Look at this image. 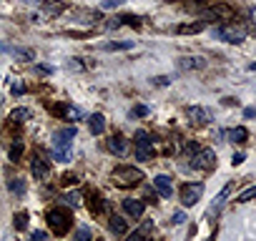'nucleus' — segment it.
<instances>
[{"mask_svg":"<svg viewBox=\"0 0 256 241\" xmlns=\"http://www.w3.org/2000/svg\"><path fill=\"white\" fill-rule=\"evenodd\" d=\"M76 138V128H60L53 134V158L68 164L70 161V146Z\"/></svg>","mask_w":256,"mask_h":241,"instance_id":"nucleus-1","label":"nucleus"},{"mask_svg":"<svg viewBox=\"0 0 256 241\" xmlns=\"http://www.w3.org/2000/svg\"><path fill=\"white\" fill-rule=\"evenodd\" d=\"M110 178H113V184L118 188H134V186H138L146 178V174L141 168H136V166H118V168H113Z\"/></svg>","mask_w":256,"mask_h":241,"instance_id":"nucleus-2","label":"nucleus"},{"mask_svg":"<svg viewBox=\"0 0 256 241\" xmlns=\"http://www.w3.org/2000/svg\"><path fill=\"white\" fill-rule=\"evenodd\" d=\"M214 38L224 40V43H231V46H238L246 40V26L241 23H226V26H216L214 28Z\"/></svg>","mask_w":256,"mask_h":241,"instance_id":"nucleus-3","label":"nucleus"},{"mask_svg":"<svg viewBox=\"0 0 256 241\" xmlns=\"http://www.w3.org/2000/svg\"><path fill=\"white\" fill-rule=\"evenodd\" d=\"M46 218H48V226L53 228L56 236H66L70 231V214L66 208H50Z\"/></svg>","mask_w":256,"mask_h":241,"instance_id":"nucleus-4","label":"nucleus"},{"mask_svg":"<svg viewBox=\"0 0 256 241\" xmlns=\"http://www.w3.org/2000/svg\"><path fill=\"white\" fill-rule=\"evenodd\" d=\"M216 166V154L211 148H198L196 154H191V168L196 171H211Z\"/></svg>","mask_w":256,"mask_h":241,"instance_id":"nucleus-5","label":"nucleus"},{"mask_svg":"<svg viewBox=\"0 0 256 241\" xmlns=\"http://www.w3.org/2000/svg\"><path fill=\"white\" fill-rule=\"evenodd\" d=\"M201 194H204V184L201 181H196V184H184L181 186V204L188 208V206H196V201L201 198Z\"/></svg>","mask_w":256,"mask_h":241,"instance_id":"nucleus-6","label":"nucleus"},{"mask_svg":"<svg viewBox=\"0 0 256 241\" xmlns=\"http://www.w3.org/2000/svg\"><path fill=\"white\" fill-rule=\"evenodd\" d=\"M186 118L191 120L194 126H206L208 120H211V113H208L204 106H188V108H186Z\"/></svg>","mask_w":256,"mask_h":241,"instance_id":"nucleus-7","label":"nucleus"},{"mask_svg":"<svg viewBox=\"0 0 256 241\" xmlns=\"http://www.w3.org/2000/svg\"><path fill=\"white\" fill-rule=\"evenodd\" d=\"M234 8L226 6V3H216L211 10H206V18H216V20H224V23H231L234 20Z\"/></svg>","mask_w":256,"mask_h":241,"instance_id":"nucleus-8","label":"nucleus"},{"mask_svg":"<svg viewBox=\"0 0 256 241\" xmlns=\"http://www.w3.org/2000/svg\"><path fill=\"white\" fill-rule=\"evenodd\" d=\"M123 211L131 218H141L144 211H146V201H141V198H123Z\"/></svg>","mask_w":256,"mask_h":241,"instance_id":"nucleus-9","label":"nucleus"},{"mask_svg":"<svg viewBox=\"0 0 256 241\" xmlns=\"http://www.w3.org/2000/svg\"><path fill=\"white\" fill-rule=\"evenodd\" d=\"M178 68L181 70H204L206 60L201 56H186V58H178Z\"/></svg>","mask_w":256,"mask_h":241,"instance_id":"nucleus-10","label":"nucleus"},{"mask_svg":"<svg viewBox=\"0 0 256 241\" xmlns=\"http://www.w3.org/2000/svg\"><path fill=\"white\" fill-rule=\"evenodd\" d=\"M154 234V221H144L134 234H128L126 241H148V236Z\"/></svg>","mask_w":256,"mask_h":241,"instance_id":"nucleus-11","label":"nucleus"},{"mask_svg":"<svg viewBox=\"0 0 256 241\" xmlns=\"http://www.w3.org/2000/svg\"><path fill=\"white\" fill-rule=\"evenodd\" d=\"M154 188H156V194L161 198H171V194H174V186H171V178L168 176H156L154 178Z\"/></svg>","mask_w":256,"mask_h":241,"instance_id":"nucleus-12","label":"nucleus"},{"mask_svg":"<svg viewBox=\"0 0 256 241\" xmlns=\"http://www.w3.org/2000/svg\"><path fill=\"white\" fill-rule=\"evenodd\" d=\"M30 171H33V176L40 181V178H46L48 176V171H50V166H48V161L43 158V156H33V164H30Z\"/></svg>","mask_w":256,"mask_h":241,"instance_id":"nucleus-13","label":"nucleus"},{"mask_svg":"<svg viewBox=\"0 0 256 241\" xmlns=\"http://www.w3.org/2000/svg\"><path fill=\"white\" fill-rule=\"evenodd\" d=\"M108 151L116 154V156H126V154H128V141H126L123 136H113V138L108 141Z\"/></svg>","mask_w":256,"mask_h":241,"instance_id":"nucleus-14","label":"nucleus"},{"mask_svg":"<svg viewBox=\"0 0 256 241\" xmlns=\"http://www.w3.org/2000/svg\"><path fill=\"white\" fill-rule=\"evenodd\" d=\"M108 226H110V231H113L116 236H126V231H128L126 218H123V216H118V214H113V216L108 218Z\"/></svg>","mask_w":256,"mask_h":241,"instance_id":"nucleus-15","label":"nucleus"},{"mask_svg":"<svg viewBox=\"0 0 256 241\" xmlns=\"http://www.w3.org/2000/svg\"><path fill=\"white\" fill-rule=\"evenodd\" d=\"M134 46H136L134 40H116V43H103L100 50H106V53H118V50H131Z\"/></svg>","mask_w":256,"mask_h":241,"instance_id":"nucleus-16","label":"nucleus"},{"mask_svg":"<svg viewBox=\"0 0 256 241\" xmlns=\"http://www.w3.org/2000/svg\"><path fill=\"white\" fill-rule=\"evenodd\" d=\"M88 128H90V134H96V136H100V134L106 131V118H103L100 113H96V116H90V118H88Z\"/></svg>","mask_w":256,"mask_h":241,"instance_id":"nucleus-17","label":"nucleus"},{"mask_svg":"<svg viewBox=\"0 0 256 241\" xmlns=\"http://www.w3.org/2000/svg\"><path fill=\"white\" fill-rule=\"evenodd\" d=\"M134 141H136V148H154V138L146 131H136Z\"/></svg>","mask_w":256,"mask_h":241,"instance_id":"nucleus-18","label":"nucleus"},{"mask_svg":"<svg viewBox=\"0 0 256 241\" xmlns=\"http://www.w3.org/2000/svg\"><path fill=\"white\" fill-rule=\"evenodd\" d=\"M201 30H204V23H196V20L176 28V33H181V36H191V33H201Z\"/></svg>","mask_w":256,"mask_h":241,"instance_id":"nucleus-19","label":"nucleus"},{"mask_svg":"<svg viewBox=\"0 0 256 241\" xmlns=\"http://www.w3.org/2000/svg\"><path fill=\"white\" fill-rule=\"evenodd\" d=\"M8 53H13L16 58H23V60H33L36 53L30 48H16V46H8Z\"/></svg>","mask_w":256,"mask_h":241,"instance_id":"nucleus-20","label":"nucleus"},{"mask_svg":"<svg viewBox=\"0 0 256 241\" xmlns=\"http://www.w3.org/2000/svg\"><path fill=\"white\" fill-rule=\"evenodd\" d=\"M228 138H231L234 144H246V138H248V131H246L244 126H238V128H231V131H228Z\"/></svg>","mask_w":256,"mask_h":241,"instance_id":"nucleus-21","label":"nucleus"},{"mask_svg":"<svg viewBox=\"0 0 256 241\" xmlns=\"http://www.w3.org/2000/svg\"><path fill=\"white\" fill-rule=\"evenodd\" d=\"M106 206H108V204H106V201H103L100 196H96V194L90 196V204H88V208H90V214H100V211H103Z\"/></svg>","mask_w":256,"mask_h":241,"instance_id":"nucleus-22","label":"nucleus"},{"mask_svg":"<svg viewBox=\"0 0 256 241\" xmlns=\"http://www.w3.org/2000/svg\"><path fill=\"white\" fill-rule=\"evenodd\" d=\"M13 226H16V231H23V228L28 226V214H26V211H18V214L13 216Z\"/></svg>","mask_w":256,"mask_h":241,"instance_id":"nucleus-23","label":"nucleus"},{"mask_svg":"<svg viewBox=\"0 0 256 241\" xmlns=\"http://www.w3.org/2000/svg\"><path fill=\"white\" fill-rule=\"evenodd\" d=\"M73 241H93L90 228H88V226H78V228H76V234H73Z\"/></svg>","mask_w":256,"mask_h":241,"instance_id":"nucleus-24","label":"nucleus"},{"mask_svg":"<svg viewBox=\"0 0 256 241\" xmlns=\"http://www.w3.org/2000/svg\"><path fill=\"white\" fill-rule=\"evenodd\" d=\"M40 8H43V13H48V16H58V13H63L66 6H63V3H43Z\"/></svg>","mask_w":256,"mask_h":241,"instance_id":"nucleus-25","label":"nucleus"},{"mask_svg":"<svg viewBox=\"0 0 256 241\" xmlns=\"http://www.w3.org/2000/svg\"><path fill=\"white\" fill-rule=\"evenodd\" d=\"M8 188H10L13 194H18V196L26 194V184H23V178H10V181H8Z\"/></svg>","mask_w":256,"mask_h":241,"instance_id":"nucleus-26","label":"nucleus"},{"mask_svg":"<svg viewBox=\"0 0 256 241\" xmlns=\"http://www.w3.org/2000/svg\"><path fill=\"white\" fill-rule=\"evenodd\" d=\"M26 118H30V110H28V108H16V110L10 113V120H16V124H23Z\"/></svg>","mask_w":256,"mask_h":241,"instance_id":"nucleus-27","label":"nucleus"},{"mask_svg":"<svg viewBox=\"0 0 256 241\" xmlns=\"http://www.w3.org/2000/svg\"><path fill=\"white\" fill-rule=\"evenodd\" d=\"M154 158V148H136V161H151Z\"/></svg>","mask_w":256,"mask_h":241,"instance_id":"nucleus-28","label":"nucleus"},{"mask_svg":"<svg viewBox=\"0 0 256 241\" xmlns=\"http://www.w3.org/2000/svg\"><path fill=\"white\" fill-rule=\"evenodd\" d=\"M63 201H66L68 206H80V196H78L76 191H70V194H66V196H63Z\"/></svg>","mask_w":256,"mask_h":241,"instance_id":"nucleus-29","label":"nucleus"},{"mask_svg":"<svg viewBox=\"0 0 256 241\" xmlns=\"http://www.w3.org/2000/svg\"><path fill=\"white\" fill-rule=\"evenodd\" d=\"M23 156V144H13L10 146V161H18Z\"/></svg>","mask_w":256,"mask_h":241,"instance_id":"nucleus-30","label":"nucleus"},{"mask_svg":"<svg viewBox=\"0 0 256 241\" xmlns=\"http://www.w3.org/2000/svg\"><path fill=\"white\" fill-rule=\"evenodd\" d=\"M254 194H256V191H254V186H251V188H246V191H244L236 201H238V204H246V201H251V198H254Z\"/></svg>","mask_w":256,"mask_h":241,"instance_id":"nucleus-31","label":"nucleus"},{"mask_svg":"<svg viewBox=\"0 0 256 241\" xmlns=\"http://www.w3.org/2000/svg\"><path fill=\"white\" fill-rule=\"evenodd\" d=\"M120 20H126L128 26H134V28H138V26H141V18H138V16H123Z\"/></svg>","mask_w":256,"mask_h":241,"instance_id":"nucleus-32","label":"nucleus"},{"mask_svg":"<svg viewBox=\"0 0 256 241\" xmlns=\"http://www.w3.org/2000/svg\"><path fill=\"white\" fill-rule=\"evenodd\" d=\"M131 116H138V118H144V116H148V106H136V108L131 110Z\"/></svg>","mask_w":256,"mask_h":241,"instance_id":"nucleus-33","label":"nucleus"},{"mask_svg":"<svg viewBox=\"0 0 256 241\" xmlns=\"http://www.w3.org/2000/svg\"><path fill=\"white\" fill-rule=\"evenodd\" d=\"M123 3H126V0H103L100 6H103V8H120Z\"/></svg>","mask_w":256,"mask_h":241,"instance_id":"nucleus-34","label":"nucleus"},{"mask_svg":"<svg viewBox=\"0 0 256 241\" xmlns=\"http://www.w3.org/2000/svg\"><path fill=\"white\" fill-rule=\"evenodd\" d=\"M10 93H13V96H23V93H26V86H23V83H13Z\"/></svg>","mask_w":256,"mask_h":241,"instance_id":"nucleus-35","label":"nucleus"},{"mask_svg":"<svg viewBox=\"0 0 256 241\" xmlns=\"http://www.w3.org/2000/svg\"><path fill=\"white\" fill-rule=\"evenodd\" d=\"M168 83H171L168 76H158V78H154V86H168Z\"/></svg>","mask_w":256,"mask_h":241,"instance_id":"nucleus-36","label":"nucleus"},{"mask_svg":"<svg viewBox=\"0 0 256 241\" xmlns=\"http://www.w3.org/2000/svg\"><path fill=\"white\" fill-rule=\"evenodd\" d=\"M228 191H231V188H228V186H226V188H224V191H221V194H218V198H216V201H214V208H216V206H221V201H224V198H226V196H228Z\"/></svg>","mask_w":256,"mask_h":241,"instance_id":"nucleus-37","label":"nucleus"},{"mask_svg":"<svg viewBox=\"0 0 256 241\" xmlns=\"http://www.w3.org/2000/svg\"><path fill=\"white\" fill-rule=\"evenodd\" d=\"M171 221H174V224H184V221H186V214H184V211H176Z\"/></svg>","mask_w":256,"mask_h":241,"instance_id":"nucleus-38","label":"nucleus"},{"mask_svg":"<svg viewBox=\"0 0 256 241\" xmlns=\"http://www.w3.org/2000/svg\"><path fill=\"white\" fill-rule=\"evenodd\" d=\"M30 241H46V231H33L30 234Z\"/></svg>","mask_w":256,"mask_h":241,"instance_id":"nucleus-39","label":"nucleus"},{"mask_svg":"<svg viewBox=\"0 0 256 241\" xmlns=\"http://www.w3.org/2000/svg\"><path fill=\"white\" fill-rule=\"evenodd\" d=\"M70 68H73V70H83V63H80V58H73V60H70Z\"/></svg>","mask_w":256,"mask_h":241,"instance_id":"nucleus-40","label":"nucleus"},{"mask_svg":"<svg viewBox=\"0 0 256 241\" xmlns=\"http://www.w3.org/2000/svg\"><path fill=\"white\" fill-rule=\"evenodd\" d=\"M198 148H201V146H198V144H188V146H186V151H188V154H196V151H198Z\"/></svg>","mask_w":256,"mask_h":241,"instance_id":"nucleus-41","label":"nucleus"},{"mask_svg":"<svg viewBox=\"0 0 256 241\" xmlns=\"http://www.w3.org/2000/svg\"><path fill=\"white\" fill-rule=\"evenodd\" d=\"M238 164H244V154H234V166H238Z\"/></svg>","mask_w":256,"mask_h":241,"instance_id":"nucleus-42","label":"nucleus"},{"mask_svg":"<svg viewBox=\"0 0 256 241\" xmlns=\"http://www.w3.org/2000/svg\"><path fill=\"white\" fill-rule=\"evenodd\" d=\"M76 181H78V178H76V176H70V174H68V176H63V184H66V186H68V184H76Z\"/></svg>","mask_w":256,"mask_h":241,"instance_id":"nucleus-43","label":"nucleus"},{"mask_svg":"<svg viewBox=\"0 0 256 241\" xmlns=\"http://www.w3.org/2000/svg\"><path fill=\"white\" fill-rule=\"evenodd\" d=\"M244 116H246V118H254V116H256V110H254V108H246V110H244Z\"/></svg>","mask_w":256,"mask_h":241,"instance_id":"nucleus-44","label":"nucleus"},{"mask_svg":"<svg viewBox=\"0 0 256 241\" xmlns=\"http://www.w3.org/2000/svg\"><path fill=\"white\" fill-rule=\"evenodd\" d=\"M96 241H103V238H96Z\"/></svg>","mask_w":256,"mask_h":241,"instance_id":"nucleus-45","label":"nucleus"}]
</instances>
